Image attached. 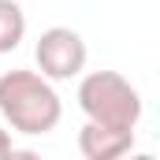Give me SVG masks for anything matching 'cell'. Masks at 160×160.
<instances>
[{"instance_id":"obj_1","label":"cell","mask_w":160,"mask_h":160,"mask_svg":"<svg viewBox=\"0 0 160 160\" xmlns=\"http://www.w3.org/2000/svg\"><path fill=\"white\" fill-rule=\"evenodd\" d=\"M0 116L15 134H48L56 130V123L63 116L60 93L52 89V82L45 78L41 71H4L0 75Z\"/></svg>"},{"instance_id":"obj_2","label":"cell","mask_w":160,"mask_h":160,"mask_svg":"<svg viewBox=\"0 0 160 160\" xmlns=\"http://www.w3.org/2000/svg\"><path fill=\"white\" fill-rule=\"evenodd\" d=\"M78 108L89 123L134 130L142 119V93L119 71H89L78 82Z\"/></svg>"},{"instance_id":"obj_3","label":"cell","mask_w":160,"mask_h":160,"mask_svg":"<svg viewBox=\"0 0 160 160\" xmlns=\"http://www.w3.org/2000/svg\"><path fill=\"white\" fill-rule=\"evenodd\" d=\"M86 41L78 30L71 26H48L34 45V60H38V71L48 82H67L78 78L82 67H86Z\"/></svg>"},{"instance_id":"obj_4","label":"cell","mask_w":160,"mask_h":160,"mask_svg":"<svg viewBox=\"0 0 160 160\" xmlns=\"http://www.w3.org/2000/svg\"><path fill=\"white\" fill-rule=\"evenodd\" d=\"M78 149L86 160H116L134 149V130L123 127H104V123H89L78 130Z\"/></svg>"},{"instance_id":"obj_5","label":"cell","mask_w":160,"mask_h":160,"mask_svg":"<svg viewBox=\"0 0 160 160\" xmlns=\"http://www.w3.org/2000/svg\"><path fill=\"white\" fill-rule=\"evenodd\" d=\"M26 38V15L15 0H0V52H15Z\"/></svg>"},{"instance_id":"obj_6","label":"cell","mask_w":160,"mask_h":160,"mask_svg":"<svg viewBox=\"0 0 160 160\" xmlns=\"http://www.w3.org/2000/svg\"><path fill=\"white\" fill-rule=\"evenodd\" d=\"M11 153H15V145H11V134L0 127V157H11Z\"/></svg>"}]
</instances>
